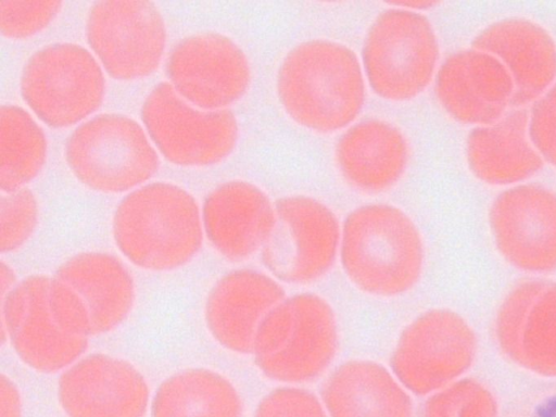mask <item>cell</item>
I'll use <instances>...</instances> for the list:
<instances>
[{
	"instance_id": "cell-1",
	"label": "cell",
	"mask_w": 556,
	"mask_h": 417,
	"mask_svg": "<svg viewBox=\"0 0 556 417\" xmlns=\"http://www.w3.org/2000/svg\"><path fill=\"white\" fill-rule=\"evenodd\" d=\"M276 90L286 114L318 134L345 129L366 100L361 61L346 45L311 39L291 48L280 62Z\"/></svg>"
},
{
	"instance_id": "cell-2",
	"label": "cell",
	"mask_w": 556,
	"mask_h": 417,
	"mask_svg": "<svg viewBox=\"0 0 556 417\" xmlns=\"http://www.w3.org/2000/svg\"><path fill=\"white\" fill-rule=\"evenodd\" d=\"M112 235L118 251L135 266L170 271L190 263L202 248L201 210L182 187L147 182L118 202Z\"/></svg>"
},
{
	"instance_id": "cell-3",
	"label": "cell",
	"mask_w": 556,
	"mask_h": 417,
	"mask_svg": "<svg viewBox=\"0 0 556 417\" xmlns=\"http://www.w3.org/2000/svg\"><path fill=\"white\" fill-rule=\"evenodd\" d=\"M339 258L345 276L358 290L394 298L419 282L425 245L418 227L403 210L369 203L345 216Z\"/></svg>"
},
{
	"instance_id": "cell-4",
	"label": "cell",
	"mask_w": 556,
	"mask_h": 417,
	"mask_svg": "<svg viewBox=\"0 0 556 417\" xmlns=\"http://www.w3.org/2000/svg\"><path fill=\"white\" fill-rule=\"evenodd\" d=\"M339 329L332 306L314 292L286 296L264 318L251 355L269 380L293 386L313 381L332 364Z\"/></svg>"
},
{
	"instance_id": "cell-5",
	"label": "cell",
	"mask_w": 556,
	"mask_h": 417,
	"mask_svg": "<svg viewBox=\"0 0 556 417\" xmlns=\"http://www.w3.org/2000/svg\"><path fill=\"white\" fill-rule=\"evenodd\" d=\"M135 301L132 275L108 252L77 253L50 276L51 314L71 336L89 339L117 329L130 315Z\"/></svg>"
},
{
	"instance_id": "cell-6",
	"label": "cell",
	"mask_w": 556,
	"mask_h": 417,
	"mask_svg": "<svg viewBox=\"0 0 556 417\" xmlns=\"http://www.w3.org/2000/svg\"><path fill=\"white\" fill-rule=\"evenodd\" d=\"M440 47L431 22L420 12L391 7L368 26L361 64L372 92L405 102L422 93L434 79Z\"/></svg>"
},
{
	"instance_id": "cell-7",
	"label": "cell",
	"mask_w": 556,
	"mask_h": 417,
	"mask_svg": "<svg viewBox=\"0 0 556 417\" xmlns=\"http://www.w3.org/2000/svg\"><path fill=\"white\" fill-rule=\"evenodd\" d=\"M64 157L76 179L101 193L131 191L159 170L160 156L144 127L121 113H101L75 127Z\"/></svg>"
},
{
	"instance_id": "cell-8",
	"label": "cell",
	"mask_w": 556,
	"mask_h": 417,
	"mask_svg": "<svg viewBox=\"0 0 556 417\" xmlns=\"http://www.w3.org/2000/svg\"><path fill=\"white\" fill-rule=\"evenodd\" d=\"M106 81L93 53L74 42H54L25 62L20 93L35 116L50 128L79 125L102 105Z\"/></svg>"
},
{
	"instance_id": "cell-9",
	"label": "cell",
	"mask_w": 556,
	"mask_h": 417,
	"mask_svg": "<svg viewBox=\"0 0 556 417\" xmlns=\"http://www.w3.org/2000/svg\"><path fill=\"white\" fill-rule=\"evenodd\" d=\"M341 225L321 201L304 194L275 202V223L260 255L280 283L308 285L326 276L339 257Z\"/></svg>"
},
{
	"instance_id": "cell-10",
	"label": "cell",
	"mask_w": 556,
	"mask_h": 417,
	"mask_svg": "<svg viewBox=\"0 0 556 417\" xmlns=\"http://www.w3.org/2000/svg\"><path fill=\"white\" fill-rule=\"evenodd\" d=\"M477 348L472 328L459 314L433 308L402 330L390 369L410 394L429 396L462 379L475 362Z\"/></svg>"
},
{
	"instance_id": "cell-11",
	"label": "cell",
	"mask_w": 556,
	"mask_h": 417,
	"mask_svg": "<svg viewBox=\"0 0 556 417\" xmlns=\"http://www.w3.org/2000/svg\"><path fill=\"white\" fill-rule=\"evenodd\" d=\"M140 116L156 151L177 166L216 165L235 151L239 140L238 121L230 110L198 109L168 81L147 94Z\"/></svg>"
},
{
	"instance_id": "cell-12",
	"label": "cell",
	"mask_w": 556,
	"mask_h": 417,
	"mask_svg": "<svg viewBox=\"0 0 556 417\" xmlns=\"http://www.w3.org/2000/svg\"><path fill=\"white\" fill-rule=\"evenodd\" d=\"M85 34L104 72L119 81L152 75L160 67L167 41L163 15L147 0L93 2Z\"/></svg>"
},
{
	"instance_id": "cell-13",
	"label": "cell",
	"mask_w": 556,
	"mask_h": 417,
	"mask_svg": "<svg viewBox=\"0 0 556 417\" xmlns=\"http://www.w3.org/2000/svg\"><path fill=\"white\" fill-rule=\"evenodd\" d=\"M169 85L187 102L205 111L226 110L248 91L252 72L241 47L224 34L189 35L166 61Z\"/></svg>"
},
{
	"instance_id": "cell-14",
	"label": "cell",
	"mask_w": 556,
	"mask_h": 417,
	"mask_svg": "<svg viewBox=\"0 0 556 417\" xmlns=\"http://www.w3.org/2000/svg\"><path fill=\"white\" fill-rule=\"evenodd\" d=\"M488 220L508 264L532 274L556 270V192L530 182L507 187L492 201Z\"/></svg>"
},
{
	"instance_id": "cell-15",
	"label": "cell",
	"mask_w": 556,
	"mask_h": 417,
	"mask_svg": "<svg viewBox=\"0 0 556 417\" xmlns=\"http://www.w3.org/2000/svg\"><path fill=\"white\" fill-rule=\"evenodd\" d=\"M50 276L29 275L1 300L2 343L40 374L60 372L85 355L88 339L66 333L49 306Z\"/></svg>"
},
{
	"instance_id": "cell-16",
	"label": "cell",
	"mask_w": 556,
	"mask_h": 417,
	"mask_svg": "<svg viewBox=\"0 0 556 417\" xmlns=\"http://www.w3.org/2000/svg\"><path fill=\"white\" fill-rule=\"evenodd\" d=\"M58 400L67 417H144L150 388L128 361L104 354L81 356L58 380Z\"/></svg>"
},
{
	"instance_id": "cell-17",
	"label": "cell",
	"mask_w": 556,
	"mask_h": 417,
	"mask_svg": "<svg viewBox=\"0 0 556 417\" xmlns=\"http://www.w3.org/2000/svg\"><path fill=\"white\" fill-rule=\"evenodd\" d=\"M495 336L510 362L556 378V281L528 280L511 289L497 311Z\"/></svg>"
},
{
	"instance_id": "cell-18",
	"label": "cell",
	"mask_w": 556,
	"mask_h": 417,
	"mask_svg": "<svg viewBox=\"0 0 556 417\" xmlns=\"http://www.w3.org/2000/svg\"><path fill=\"white\" fill-rule=\"evenodd\" d=\"M433 80L440 105L457 123L490 125L511 109L513 79L488 52L472 47L455 51L440 64Z\"/></svg>"
},
{
	"instance_id": "cell-19",
	"label": "cell",
	"mask_w": 556,
	"mask_h": 417,
	"mask_svg": "<svg viewBox=\"0 0 556 417\" xmlns=\"http://www.w3.org/2000/svg\"><path fill=\"white\" fill-rule=\"evenodd\" d=\"M286 296L282 283L268 273L233 269L222 276L207 294L206 328L222 348L236 354H251L262 321Z\"/></svg>"
},
{
	"instance_id": "cell-20",
	"label": "cell",
	"mask_w": 556,
	"mask_h": 417,
	"mask_svg": "<svg viewBox=\"0 0 556 417\" xmlns=\"http://www.w3.org/2000/svg\"><path fill=\"white\" fill-rule=\"evenodd\" d=\"M471 47L496 58L514 83L511 109L526 108L556 81V41L541 24L508 16L481 29Z\"/></svg>"
},
{
	"instance_id": "cell-21",
	"label": "cell",
	"mask_w": 556,
	"mask_h": 417,
	"mask_svg": "<svg viewBox=\"0 0 556 417\" xmlns=\"http://www.w3.org/2000/svg\"><path fill=\"white\" fill-rule=\"evenodd\" d=\"M204 236L223 257L244 261L261 252L275 223V204L253 182L233 179L212 189L201 207Z\"/></svg>"
},
{
	"instance_id": "cell-22",
	"label": "cell",
	"mask_w": 556,
	"mask_h": 417,
	"mask_svg": "<svg viewBox=\"0 0 556 417\" xmlns=\"http://www.w3.org/2000/svg\"><path fill=\"white\" fill-rule=\"evenodd\" d=\"M409 155L403 131L380 118L353 123L334 146L336 164L344 180L369 194L394 187L406 172Z\"/></svg>"
},
{
	"instance_id": "cell-23",
	"label": "cell",
	"mask_w": 556,
	"mask_h": 417,
	"mask_svg": "<svg viewBox=\"0 0 556 417\" xmlns=\"http://www.w3.org/2000/svg\"><path fill=\"white\" fill-rule=\"evenodd\" d=\"M529 110H508L497 122L473 127L466 137L465 157L471 174L490 186L523 184L545 162L530 140Z\"/></svg>"
},
{
	"instance_id": "cell-24",
	"label": "cell",
	"mask_w": 556,
	"mask_h": 417,
	"mask_svg": "<svg viewBox=\"0 0 556 417\" xmlns=\"http://www.w3.org/2000/svg\"><path fill=\"white\" fill-rule=\"evenodd\" d=\"M320 400L328 417H413L410 393L391 369L371 359H350L326 379Z\"/></svg>"
},
{
	"instance_id": "cell-25",
	"label": "cell",
	"mask_w": 556,
	"mask_h": 417,
	"mask_svg": "<svg viewBox=\"0 0 556 417\" xmlns=\"http://www.w3.org/2000/svg\"><path fill=\"white\" fill-rule=\"evenodd\" d=\"M151 417H242L243 404L232 382L204 367L179 370L155 390Z\"/></svg>"
},
{
	"instance_id": "cell-26",
	"label": "cell",
	"mask_w": 556,
	"mask_h": 417,
	"mask_svg": "<svg viewBox=\"0 0 556 417\" xmlns=\"http://www.w3.org/2000/svg\"><path fill=\"white\" fill-rule=\"evenodd\" d=\"M48 153L47 137L31 114L15 104L0 108V188L9 193L35 179Z\"/></svg>"
},
{
	"instance_id": "cell-27",
	"label": "cell",
	"mask_w": 556,
	"mask_h": 417,
	"mask_svg": "<svg viewBox=\"0 0 556 417\" xmlns=\"http://www.w3.org/2000/svg\"><path fill=\"white\" fill-rule=\"evenodd\" d=\"M492 393L473 379L462 378L428 396L421 417H496Z\"/></svg>"
},
{
	"instance_id": "cell-28",
	"label": "cell",
	"mask_w": 556,
	"mask_h": 417,
	"mask_svg": "<svg viewBox=\"0 0 556 417\" xmlns=\"http://www.w3.org/2000/svg\"><path fill=\"white\" fill-rule=\"evenodd\" d=\"M39 217L38 202L28 188L2 193L0 200V252L12 253L34 235Z\"/></svg>"
},
{
	"instance_id": "cell-29",
	"label": "cell",
	"mask_w": 556,
	"mask_h": 417,
	"mask_svg": "<svg viewBox=\"0 0 556 417\" xmlns=\"http://www.w3.org/2000/svg\"><path fill=\"white\" fill-rule=\"evenodd\" d=\"M62 1H0V30L9 39H25L46 29L59 15Z\"/></svg>"
},
{
	"instance_id": "cell-30",
	"label": "cell",
	"mask_w": 556,
	"mask_h": 417,
	"mask_svg": "<svg viewBox=\"0 0 556 417\" xmlns=\"http://www.w3.org/2000/svg\"><path fill=\"white\" fill-rule=\"evenodd\" d=\"M253 417H328V414L313 392L287 384L268 392Z\"/></svg>"
},
{
	"instance_id": "cell-31",
	"label": "cell",
	"mask_w": 556,
	"mask_h": 417,
	"mask_svg": "<svg viewBox=\"0 0 556 417\" xmlns=\"http://www.w3.org/2000/svg\"><path fill=\"white\" fill-rule=\"evenodd\" d=\"M528 131L544 162L556 168V81L531 104Z\"/></svg>"
},
{
	"instance_id": "cell-32",
	"label": "cell",
	"mask_w": 556,
	"mask_h": 417,
	"mask_svg": "<svg viewBox=\"0 0 556 417\" xmlns=\"http://www.w3.org/2000/svg\"><path fill=\"white\" fill-rule=\"evenodd\" d=\"M0 417H22V397L16 383L4 374L0 378Z\"/></svg>"
},
{
	"instance_id": "cell-33",
	"label": "cell",
	"mask_w": 556,
	"mask_h": 417,
	"mask_svg": "<svg viewBox=\"0 0 556 417\" xmlns=\"http://www.w3.org/2000/svg\"><path fill=\"white\" fill-rule=\"evenodd\" d=\"M17 279L14 269L1 261L0 264V293L1 300L17 285Z\"/></svg>"
},
{
	"instance_id": "cell-34",
	"label": "cell",
	"mask_w": 556,
	"mask_h": 417,
	"mask_svg": "<svg viewBox=\"0 0 556 417\" xmlns=\"http://www.w3.org/2000/svg\"><path fill=\"white\" fill-rule=\"evenodd\" d=\"M439 2L437 1H426V0H400V1H389L388 4L395 8L406 9L410 11H422L434 8Z\"/></svg>"
}]
</instances>
